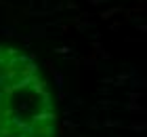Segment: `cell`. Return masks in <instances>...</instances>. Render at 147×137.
<instances>
[{"mask_svg": "<svg viewBox=\"0 0 147 137\" xmlns=\"http://www.w3.org/2000/svg\"><path fill=\"white\" fill-rule=\"evenodd\" d=\"M0 137H57V110L38 63L0 44Z\"/></svg>", "mask_w": 147, "mask_h": 137, "instance_id": "1", "label": "cell"}]
</instances>
